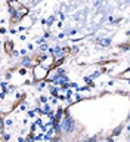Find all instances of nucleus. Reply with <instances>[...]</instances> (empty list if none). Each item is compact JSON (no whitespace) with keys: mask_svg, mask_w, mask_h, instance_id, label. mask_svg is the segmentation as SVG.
<instances>
[{"mask_svg":"<svg viewBox=\"0 0 130 142\" xmlns=\"http://www.w3.org/2000/svg\"><path fill=\"white\" fill-rule=\"evenodd\" d=\"M75 127V121L71 117H67V119H64V121H62V130L67 133H71L73 130H74Z\"/></svg>","mask_w":130,"mask_h":142,"instance_id":"nucleus-1","label":"nucleus"},{"mask_svg":"<svg viewBox=\"0 0 130 142\" xmlns=\"http://www.w3.org/2000/svg\"><path fill=\"white\" fill-rule=\"evenodd\" d=\"M22 64H24V65H30V64H31V61H30V58H24Z\"/></svg>","mask_w":130,"mask_h":142,"instance_id":"nucleus-2","label":"nucleus"},{"mask_svg":"<svg viewBox=\"0 0 130 142\" xmlns=\"http://www.w3.org/2000/svg\"><path fill=\"white\" fill-rule=\"evenodd\" d=\"M55 55H62V49L61 47H56L55 49Z\"/></svg>","mask_w":130,"mask_h":142,"instance_id":"nucleus-3","label":"nucleus"},{"mask_svg":"<svg viewBox=\"0 0 130 142\" xmlns=\"http://www.w3.org/2000/svg\"><path fill=\"white\" fill-rule=\"evenodd\" d=\"M102 45H103V46L109 45V39H107V40H102Z\"/></svg>","mask_w":130,"mask_h":142,"instance_id":"nucleus-4","label":"nucleus"},{"mask_svg":"<svg viewBox=\"0 0 130 142\" xmlns=\"http://www.w3.org/2000/svg\"><path fill=\"white\" fill-rule=\"evenodd\" d=\"M120 132H121V127H117L115 130H114V135H118Z\"/></svg>","mask_w":130,"mask_h":142,"instance_id":"nucleus-5","label":"nucleus"},{"mask_svg":"<svg viewBox=\"0 0 130 142\" xmlns=\"http://www.w3.org/2000/svg\"><path fill=\"white\" fill-rule=\"evenodd\" d=\"M40 49H42V51H47V45H43Z\"/></svg>","mask_w":130,"mask_h":142,"instance_id":"nucleus-6","label":"nucleus"},{"mask_svg":"<svg viewBox=\"0 0 130 142\" xmlns=\"http://www.w3.org/2000/svg\"><path fill=\"white\" fill-rule=\"evenodd\" d=\"M58 74L59 76H64V70H58Z\"/></svg>","mask_w":130,"mask_h":142,"instance_id":"nucleus-7","label":"nucleus"}]
</instances>
